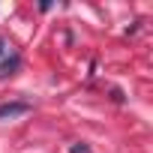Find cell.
Returning <instances> with one entry per match:
<instances>
[{
  "mask_svg": "<svg viewBox=\"0 0 153 153\" xmlns=\"http://www.w3.org/2000/svg\"><path fill=\"white\" fill-rule=\"evenodd\" d=\"M30 105L27 102H6V105H0V120H12L18 114H27Z\"/></svg>",
  "mask_w": 153,
  "mask_h": 153,
  "instance_id": "1",
  "label": "cell"
},
{
  "mask_svg": "<svg viewBox=\"0 0 153 153\" xmlns=\"http://www.w3.org/2000/svg\"><path fill=\"white\" fill-rule=\"evenodd\" d=\"M18 66H21V57H18V54H12V57H6L3 63H0V78H9V75H12V72H15Z\"/></svg>",
  "mask_w": 153,
  "mask_h": 153,
  "instance_id": "2",
  "label": "cell"
},
{
  "mask_svg": "<svg viewBox=\"0 0 153 153\" xmlns=\"http://www.w3.org/2000/svg\"><path fill=\"white\" fill-rule=\"evenodd\" d=\"M72 153H90V150H87V144H75V147H72Z\"/></svg>",
  "mask_w": 153,
  "mask_h": 153,
  "instance_id": "3",
  "label": "cell"
},
{
  "mask_svg": "<svg viewBox=\"0 0 153 153\" xmlns=\"http://www.w3.org/2000/svg\"><path fill=\"white\" fill-rule=\"evenodd\" d=\"M3 51H6V42H3V39H0V54H3Z\"/></svg>",
  "mask_w": 153,
  "mask_h": 153,
  "instance_id": "4",
  "label": "cell"
}]
</instances>
